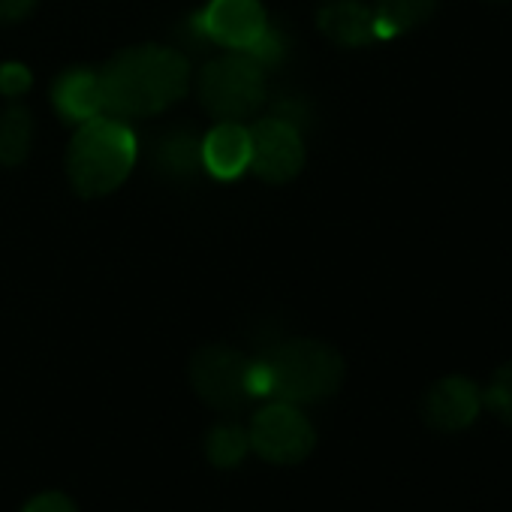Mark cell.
<instances>
[{"label":"cell","mask_w":512,"mask_h":512,"mask_svg":"<svg viewBox=\"0 0 512 512\" xmlns=\"http://www.w3.org/2000/svg\"><path fill=\"white\" fill-rule=\"evenodd\" d=\"M100 88L103 112H112V118H148L187 94L190 67L166 46H136L103 67Z\"/></svg>","instance_id":"cell-1"},{"label":"cell","mask_w":512,"mask_h":512,"mask_svg":"<svg viewBox=\"0 0 512 512\" xmlns=\"http://www.w3.org/2000/svg\"><path fill=\"white\" fill-rule=\"evenodd\" d=\"M136 163V139L121 118H91L79 124L70 151L67 172L79 196L97 199L118 190Z\"/></svg>","instance_id":"cell-2"},{"label":"cell","mask_w":512,"mask_h":512,"mask_svg":"<svg viewBox=\"0 0 512 512\" xmlns=\"http://www.w3.org/2000/svg\"><path fill=\"white\" fill-rule=\"evenodd\" d=\"M269 371V398L290 404H314L335 395L344 383V359L335 347L296 338L275 347L263 359Z\"/></svg>","instance_id":"cell-3"},{"label":"cell","mask_w":512,"mask_h":512,"mask_svg":"<svg viewBox=\"0 0 512 512\" xmlns=\"http://www.w3.org/2000/svg\"><path fill=\"white\" fill-rule=\"evenodd\" d=\"M199 100L214 121L241 124L244 118L260 112L266 103L263 67L250 61L244 52L214 58L199 73Z\"/></svg>","instance_id":"cell-4"},{"label":"cell","mask_w":512,"mask_h":512,"mask_svg":"<svg viewBox=\"0 0 512 512\" xmlns=\"http://www.w3.org/2000/svg\"><path fill=\"white\" fill-rule=\"evenodd\" d=\"M250 449L260 452L266 461L275 464H296L311 455L317 434L308 416L299 410V404L290 401H272L250 422Z\"/></svg>","instance_id":"cell-5"},{"label":"cell","mask_w":512,"mask_h":512,"mask_svg":"<svg viewBox=\"0 0 512 512\" xmlns=\"http://www.w3.org/2000/svg\"><path fill=\"white\" fill-rule=\"evenodd\" d=\"M247 368H250V359H244L238 350L211 344L193 356L190 383L205 404L235 413L253 401V395L247 389Z\"/></svg>","instance_id":"cell-6"},{"label":"cell","mask_w":512,"mask_h":512,"mask_svg":"<svg viewBox=\"0 0 512 512\" xmlns=\"http://www.w3.org/2000/svg\"><path fill=\"white\" fill-rule=\"evenodd\" d=\"M305 166V142L293 121L266 118L250 127V166L260 178L284 184Z\"/></svg>","instance_id":"cell-7"},{"label":"cell","mask_w":512,"mask_h":512,"mask_svg":"<svg viewBox=\"0 0 512 512\" xmlns=\"http://www.w3.org/2000/svg\"><path fill=\"white\" fill-rule=\"evenodd\" d=\"M269 28L260 0H211L199 16V31L223 49L247 52Z\"/></svg>","instance_id":"cell-8"},{"label":"cell","mask_w":512,"mask_h":512,"mask_svg":"<svg viewBox=\"0 0 512 512\" xmlns=\"http://www.w3.org/2000/svg\"><path fill=\"white\" fill-rule=\"evenodd\" d=\"M479 410H482L479 386L458 374L437 380L422 401V416L434 431H464L467 425H473Z\"/></svg>","instance_id":"cell-9"},{"label":"cell","mask_w":512,"mask_h":512,"mask_svg":"<svg viewBox=\"0 0 512 512\" xmlns=\"http://www.w3.org/2000/svg\"><path fill=\"white\" fill-rule=\"evenodd\" d=\"M320 31L347 49H359L377 40V19L374 10L365 7L362 0H329L317 13Z\"/></svg>","instance_id":"cell-10"},{"label":"cell","mask_w":512,"mask_h":512,"mask_svg":"<svg viewBox=\"0 0 512 512\" xmlns=\"http://www.w3.org/2000/svg\"><path fill=\"white\" fill-rule=\"evenodd\" d=\"M202 166L214 178H238L250 166V130L241 124H217L202 142H199Z\"/></svg>","instance_id":"cell-11"},{"label":"cell","mask_w":512,"mask_h":512,"mask_svg":"<svg viewBox=\"0 0 512 512\" xmlns=\"http://www.w3.org/2000/svg\"><path fill=\"white\" fill-rule=\"evenodd\" d=\"M52 103L64 121L85 124L103 112V88L100 73L91 70H67L52 85Z\"/></svg>","instance_id":"cell-12"},{"label":"cell","mask_w":512,"mask_h":512,"mask_svg":"<svg viewBox=\"0 0 512 512\" xmlns=\"http://www.w3.org/2000/svg\"><path fill=\"white\" fill-rule=\"evenodd\" d=\"M437 7V0H374L377 40H389L419 28Z\"/></svg>","instance_id":"cell-13"},{"label":"cell","mask_w":512,"mask_h":512,"mask_svg":"<svg viewBox=\"0 0 512 512\" xmlns=\"http://www.w3.org/2000/svg\"><path fill=\"white\" fill-rule=\"evenodd\" d=\"M34 118L25 106H10L0 115V163L19 166L31 154Z\"/></svg>","instance_id":"cell-14"},{"label":"cell","mask_w":512,"mask_h":512,"mask_svg":"<svg viewBox=\"0 0 512 512\" xmlns=\"http://www.w3.org/2000/svg\"><path fill=\"white\" fill-rule=\"evenodd\" d=\"M247 449H250L247 431L241 425H232V422L214 425L208 440H205V452H208L214 467H235L244 458Z\"/></svg>","instance_id":"cell-15"},{"label":"cell","mask_w":512,"mask_h":512,"mask_svg":"<svg viewBox=\"0 0 512 512\" xmlns=\"http://www.w3.org/2000/svg\"><path fill=\"white\" fill-rule=\"evenodd\" d=\"M160 163H163L166 172H178V175L193 172V169L202 163L199 142L190 139L187 133H172V136L160 145Z\"/></svg>","instance_id":"cell-16"},{"label":"cell","mask_w":512,"mask_h":512,"mask_svg":"<svg viewBox=\"0 0 512 512\" xmlns=\"http://www.w3.org/2000/svg\"><path fill=\"white\" fill-rule=\"evenodd\" d=\"M482 407H488L500 422L512 425V362L494 371L488 389L482 392Z\"/></svg>","instance_id":"cell-17"},{"label":"cell","mask_w":512,"mask_h":512,"mask_svg":"<svg viewBox=\"0 0 512 512\" xmlns=\"http://www.w3.org/2000/svg\"><path fill=\"white\" fill-rule=\"evenodd\" d=\"M284 52H287V46H284V37L281 34H275L272 28H266L260 37H256V43L244 52L250 61H256L263 70L266 67H275L281 58H284Z\"/></svg>","instance_id":"cell-18"},{"label":"cell","mask_w":512,"mask_h":512,"mask_svg":"<svg viewBox=\"0 0 512 512\" xmlns=\"http://www.w3.org/2000/svg\"><path fill=\"white\" fill-rule=\"evenodd\" d=\"M31 88V70L22 64H4L0 67V94L22 97Z\"/></svg>","instance_id":"cell-19"},{"label":"cell","mask_w":512,"mask_h":512,"mask_svg":"<svg viewBox=\"0 0 512 512\" xmlns=\"http://www.w3.org/2000/svg\"><path fill=\"white\" fill-rule=\"evenodd\" d=\"M25 512H79V509H76V503H73L67 494L49 491V494L34 497V500L25 506Z\"/></svg>","instance_id":"cell-20"},{"label":"cell","mask_w":512,"mask_h":512,"mask_svg":"<svg viewBox=\"0 0 512 512\" xmlns=\"http://www.w3.org/2000/svg\"><path fill=\"white\" fill-rule=\"evenodd\" d=\"M37 7V0H0V25H16L28 19Z\"/></svg>","instance_id":"cell-21"}]
</instances>
